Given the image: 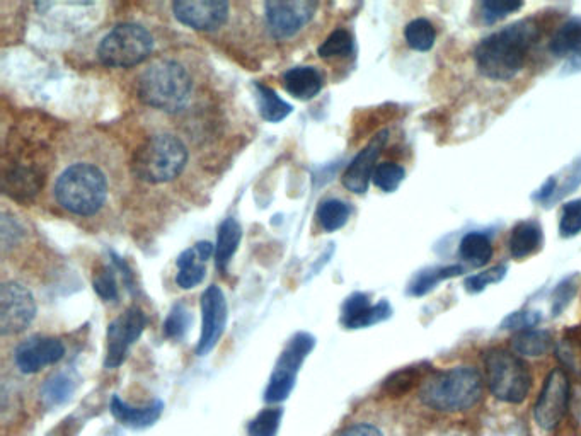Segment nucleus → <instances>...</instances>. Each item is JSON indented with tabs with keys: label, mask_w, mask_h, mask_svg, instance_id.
I'll list each match as a JSON object with an SVG mask.
<instances>
[{
	"label": "nucleus",
	"mask_w": 581,
	"mask_h": 436,
	"mask_svg": "<svg viewBox=\"0 0 581 436\" xmlns=\"http://www.w3.org/2000/svg\"><path fill=\"white\" fill-rule=\"evenodd\" d=\"M116 178L101 152H77L53 178L52 196L58 207L75 217H96L110 203Z\"/></svg>",
	"instance_id": "f257e3e1"
},
{
	"label": "nucleus",
	"mask_w": 581,
	"mask_h": 436,
	"mask_svg": "<svg viewBox=\"0 0 581 436\" xmlns=\"http://www.w3.org/2000/svg\"><path fill=\"white\" fill-rule=\"evenodd\" d=\"M539 38L541 28L534 19H522L498 29L479 41L474 50L479 72L491 81H512L524 69L530 48Z\"/></svg>",
	"instance_id": "f03ea898"
},
{
	"label": "nucleus",
	"mask_w": 581,
	"mask_h": 436,
	"mask_svg": "<svg viewBox=\"0 0 581 436\" xmlns=\"http://www.w3.org/2000/svg\"><path fill=\"white\" fill-rule=\"evenodd\" d=\"M193 92V75L186 65L173 58L152 62L139 77L140 101L164 113H179L188 108Z\"/></svg>",
	"instance_id": "7ed1b4c3"
},
{
	"label": "nucleus",
	"mask_w": 581,
	"mask_h": 436,
	"mask_svg": "<svg viewBox=\"0 0 581 436\" xmlns=\"http://www.w3.org/2000/svg\"><path fill=\"white\" fill-rule=\"evenodd\" d=\"M484 380L478 368L454 367L432 372L420 387L426 408L442 413H459L474 408L483 399Z\"/></svg>",
	"instance_id": "20e7f679"
},
{
	"label": "nucleus",
	"mask_w": 581,
	"mask_h": 436,
	"mask_svg": "<svg viewBox=\"0 0 581 436\" xmlns=\"http://www.w3.org/2000/svg\"><path fill=\"white\" fill-rule=\"evenodd\" d=\"M190 152L174 133H157L139 145L133 154L132 174L149 184L169 183L188 166Z\"/></svg>",
	"instance_id": "39448f33"
},
{
	"label": "nucleus",
	"mask_w": 581,
	"mask_h": 436,
	"mask_svg": "<svg viewBox=\"0 0 581 436\" xmlns=\"http://www.w3.org/2000/svg\"><path fill=\"white\" fill-rule=\"evenodd\" d=\"M484 380L498 401L520 404L532 389V375L522 356L503 348H493L483 355Z\"/></svg>",
	"instance_id": "423d86ee"
},
{
	"label": "nucleus",
	"mask_w": 581,
	"mask_h": 436,
	"mask_svg": "<svg viewBox=\"0 0 581 436\" xmlns=\"http://www.w3.org/2000/svg\"><path fill=\"white\" fill-rule=\"evenodd\" d=\"M154 36L135 23L118 24L98 46L99 62L110 69H130L144 64L154 52Z\"/></svg>",
	"instance_id": "0eeeda50"
},
{
	"label": "nucleus",
	"mask_w": 581,
	"mask_h": 436,
	"mask_svg": "<svg viewBox=\"0 0 581 436\" xmlns=\"http://www.w3.org/2000/svg\"><path fill=\"white\" fill-rule=\"evenodd\" d=\"M316 345V339L311 334L297 333L294 338L288 341L287 348L283 350L282 356L278 358L277 367L271 373L270 382L266 387L265 401L271 404L282 402L290 396L294 389L297 372L307 355L311 353Z\"/></svg>",
	"instance_id": "6e6552de"
},
{
	"label": "nucleus",
	"mask_w": 581,
	"mask_h": 436,
	"mask_svg": "<svg viewBox=\"0 0 581 436\" xmlns=\"http://www.w3.org/2000/svg\"><path fill=\"white\" fill-rule=\"evenodd\" d=\"M266 28L271 38L288 41L299 35L316 16L317 2L312 0H271L265 6Z\"/></svg>",
	"instance_id": "1a4fd4ad"
},
{
	"label": "nucleus",
	"mask_w": 581,
	"mask_h": 436,
	"mask_svg": "<svg viewBox=\"0 0 581 436\" xmlns=\"http://www.w3.org/2000/svg\"><path fill=\"white\" fill-rule=\"evenodd\" d=\"M570 399L571 385L568 373L564 372L563 368H554L544 380L539 397L535 401V423L541 426L542 430H556L570 408Z\"/></svg>",
	"instance_id": "9d476101"
},
{
	"label": "nucleus",
	"mask_w": 581,
	"mask_h": 436,
	"mask_svg": "<svg viewBox=\"0 0 581 436\" xmlns=\"http://www.w3.org/2000/svg\"><path fill=\"white\" fill-rule=\"evenodd\" d=\"M36 317L35 295L24 283L4 282L0 287V334L14 336L26 331Z\"/></svg>",
	"instance_id": "9b49d317"
},
{
	"label": "nucleus",
	"mask_w": 581,
	"mask_h": 436,
	"mask_svg": "<svg viewBox=\"0 0 581 436\" xmlns=\"http://www.w3.org/2000/svg\"><path fill=\"white\" fill-rule=\"evenodd\" d=\"M147 326V317L144 310L133 305L123 314L116 317L108 326L106 333V356H104V368H118L127 360L128 351L132 348Z\"/></svg>",
	"instance_id": "f8f14e48"
},
{
	"label": "nucleus",
	"mask_w": 581,
	"mask_h": 436,
	"mask_svg": "<svg viewBox=\"0 0 581 436\" xmlns=\"http://www.w3.org/2000/svg\"><path fill=\"white\" fill-rule=\"evenodd\" d=\"M174 18L195 31H219L231 16V4L224 0H178L173 4Z\"/></svg>",
	"instance_id": "ddd939ff"
},
{
	"label": "nucleus",
	"mask_w": 581,
	"mask_h": 436,
	"mask_svg": "<svg viewBox=\"0 0 581 436\" xmlns=\"http://www.w3.org/2000/svg\"><path fill=\"white\" fill-rule=\"evenodd\" d=\"M227 317L229 309L224 292L217 285H210L202 295V333L196 355H208L217 346L227 326Z\"/></svg>",
	"instance_id": "4468645a"
},
{
	"label": "nucleus",
	"mask_w": 581,
	"mask_h": 436,
	"mask_svg": "<svg viewBox=\"0 0 581 436\" xmlns=\"http://www.w3.org/2000/svg\"><path fill=\"white\" fill-rule=\"evenodd\" d=\"M65 356V346L58 338L52 336H31L19 343L14 351V363L19 372H40L43 368L55 365Z\"/></svg>",
	"instance_id": "2eb2a0df"
},
{
	"label": "nucleus",
	"mask_w": 581,
	"mask_h": 436,
	"mask_svg": "<svg viewBox=\"0 0 581 436\" xmlns=\"http://www.w3.org/2000/svg\"><path fill=\"white\" fill-rule=\"evenodd\" d=\"M389 132L377 133L370 144L365 149L358 152L357 157L350 162V166L346 167L345 174L341 178V183L346 190L355 193V195H365L369 191V184L374 176L375 164L379 155L382 154V149L386 147Z\"/></svg>",
	"instance_id": "dca6fc26"
},
{
	"label": "nucleus",
	"mask_w": 581,
	"mask_h": 436,
	"mask_svg": "<svg viewBox=\"0 0 581 436\" xmlns=\"http://www.w3.org/2000/svg\"><path fill=\"white\" fill-rule=\"evenodd\" d=\"M392 316V307L389 302L382 300L379 304H370L369 295L353 293L343 304L341 309V324L346 329H363L375 326Z\"/></svg>",
	"instance_id": "f3484780"
},
{
	"label": "nucleus",
	"mask_w": 581,
	"mask_h": 436,
	"mask_svg": "<svg viewBox=\"0 0 581 436\" xmlns=\"http://www.w3.org/2000/svg\"><path fill=\"white\" fill-rule=\"evenodd\" d=\"M212 256H215V246L210 241L196 242L195 246L179 254L176 259L178 287L183 290L198 287L207 276V261Z\"/></svg>",
	"instance_id": "a211bd4d"
},
{
	"label": "nucleus",
	"mask_w": 581,
	"mask_h": 436,
	"mask_svg": "<svg viewBox=\"0 0 581 436\" xmlns=\"http://www.w3.org/2000/svg\"><path fill=\"white\" fill-rule=\"evenodd\" d=\"M43 184V174L31 166L14 164L6 167L2 174V191L12 200H31L36 193L41 190Z\"/></svg>",
	"instance_id": "6ab92c4d"
},
{
	"label": "nucleus",
	"mask_w": 581,
	"mask_h": 436,
	"mask_svg": "<svg viewBox=\"0 0 581 436\" xmlns=\"http://www.w3.org/2000/svg\"><path fill=\"white\" fill-rule=\"evenodd\" d=\"M285 91L300 101H311L319 92L323 91L324 77L316 67L302 65L287 70L282 77Z\"/></svg>",
	"instance_id": "aec40b11"
},
{
	"label": "nucleus",
	"mask_w": 581,
	"mask_h": 436,
	"mask_svg": "<svg viewBox=\"0 0 581 436\" xmlns=\"http://www.w3.org/2000/svg\"><path fill=\"white\" fill-rule=\"evenodd\" d=\"M432 365L430 363L421 362L416 363V365H409V367L401 368L397 372L391 373L384 384H382V392L384 396L392 397H403L409 392L416 389L418 385L425 382L426 377L432 373Z\"/></svg>",
	"instance_id": "412c9836"
},
{
	"label": "nucleus",
	"mask_w": 581,
	"mask_h": 436,
	"mask_svg": "<svg viewBox=\"0 0 581 436\" xmlns=\"http://www.w3.org/2000/svg\"><path fill=\"white\" fill-rule=\"evenodd\" d=\"M544 242V234L539 222L524 220L518 222L508 237V253L513 259H525L537 253Z\"/></svg>",
	"instance_id": "4be33fe9"
},
{
	"label": "nucleus",
	"mask_w": 581,
	"mask_h": 436,
	"mask_svg": "<svg viewBox=\"0 0 581 436\" xmlns=\"http://www.w3.org/2000/svg\"><path fill=\"white\" fill-rule=\"evenodd\" d=\"M164 404L161 401L147 404L144 408H135L128 402L121 401L120 397L115 396L111 399L110 411L121 425L130 426V428H147L154 425L157 419L161 418Z\"/></svg>",
	"instance_id": "5701e85b"
},
{
	"label": "nucleus",
	"mask_w": 581,
	"mask_h": 436,
	"mask_svg": "<svg viewBox=\"0 0 581 436\" xmlns=\"http://www.w3.org/2000/svg\"><path fill=\"white\" fill-rule=\"evenodd\" d=\"M242 229L236 218H225L217 232V244H215V263L220 271H227V266L237 253V247L241 244Z\"/></svg>",
	"instance_id": "b1692460"
},
{
	"label": "nucleus",
	"mask_w": 581,
	"mask_h": 436,
	"mask_svg": "<svg viewBox=\"0 0 581 436\" xmlns=\"http://www.w3.org/2000/svg\"><path fill=\"white\" fill-rule=\"evenodd\" d=\"M554 348L553 334L544 329H529L512 338V351L522 358L544 356Z\"/></svg>",
	"instance_id": "393cba45"
},
{
	"label": "nucleus",
	"mask_w": 581,
	"mask_h": 436,
	"mask_svg": "<svg viewBox=\"0 0 581 436\" xmlns=\"http://www.w3.org/2000/svg\"><path fill=\"white\" fill-rule=\"evenodd\" d=\"M554 57H576L581 53V18H571L561 24L549 43Z\"/></svg>",
	"instance_id": "a878e982"
},
{
	"label": "nucleus",
	"mask_w": 581,
	"mask_h": 436,
	"mask_svg": "<svg viewBox=\"0 0 581 436\" xmlns=\"http://www.w3.org/2000/svg\"><path fill=\"white\" fill-rule=\"evenodd\" d=\"M464 273V268L459 264H452V266H438V268H428L418 273L413 278V282L409 283L408 292L413 297H423L428 292H432L433 288H437L438 283L450 280L454 276H459Z\"/></svg>",
	"instance_id": "bb28decb"
},
{
	"label": "nucleus",
	"mask_w": 581,
	"mask_h": 436,
	"mask_svg": "<svg viewBox=\"0 0 581 436\" xmlns=\"http://www.w3.org/2000/svg\"><path fill=\"white\" fill-rule=\"evenodd\" d=\"M254 87L258 92L259 113H261L263 120L270 121V123H280L292 113V109H294L292 104L283 101L273 89L261 84V82H256Z\"/></svg>",
	"instance_id": "cd10ccee"
},
{
	"label": "nucleus",
	"mask_w": 581,
	"mask_h": 436,
	"mask_svg": "<svg viewBox=\"0 0 581 436\" xmlns=\"http://www.w3.org/2000/svg\"><path fill=\"white\" fill-rule=\"evenodd\" d=\"M459 253H461L462 259H466L471 266L481 268L493 258V244H491L486 234L469 232V234L462 237Z\"/></svg>",
	"instance_id": "c85d7f7f"
},
{
	"label": "nucleus",
	"mask_w": 581,
	"mask_h": 436,
	"mask_svg": "<svg viewBox=\"0 0 581 436\" xmlns=\"http://www.w3.org/2000/svg\"><path fill=\"white\" fill-rule=\"evenodd\" d=\"M350 217L351 207L343 200L329 198V200L321 201L317 207V222L326 232H336V230L343 229Z\"/></svg>",
	"instance_id": "c756f323"
},
{
	"label": "nucleus",
	"mask_w": 581,
	"mask_h": 436,
	"mask_svg": "<svg viewBox=\"0 0 581 436\" xmlns=\"http://www.w3.org/2000/svg\"><path fill=\"white\" fill-rule=\"evenodd\" d=\"M75 380L70 377L69 373H55L50 379L45 380L41 387V402L47 408H55L64 402L69 401L75 391Z\"/></svg>",
	"instance_id": "7c9ffc66"
},
{
	"label": "nucleus",
	"mask_w": 581,
	"mask_h": 436,
	"mask_svg": "<svg viewBox=\"0 0 581 436\" xmlns=\"http://www.w3.org/2000/svg\"><path fill=\"white\" fill-rule=\"evenodd\" d=\"M404 38L409 48H413L416 52H428L437 41V29L428 19L418 18L406 26Z\"/></svg>",
	"instance_id": "2f4dec72"
},
{
	"label": "nucleus",
	"mask_w": 581,
	"mask_h": 436,
	"mask_svg": "<svg viewBox=\"0 0 581 436\" xmlns=\"http://www.w3.org/2000/svg\"><path fill=\"white\" fill-rule=\"evenodd\" d=\"M355 52V40L350 31L346 29H336L323 41V45L317 48V55L326 60L331 58L350 57Z\"/></svg>",
	"instance_id": "473e14b6"
},
{
	"label": "nucleus",
	"mask_w": 581,
	"mask_h": 436,
	"mask_svg": "<svg viewBox=\"0 0 581 436\" xmlns=\"http://www.w3.org/2000/svg\"><path fill=\"white\" fill-rule=\"evenodd\" d=\"M406 176L403 166L396 162H382L375 167L372 183L384 193H394L401 186Z\"/></svg>",
	"instance_id": "72a5a7b5"
},
{
	"label": "nucleus",
	"mask_w": 581,
	"mask_h": 436,
	"mask_svg": "<svg viewBox=\"0 0 581 436\" xmlns=\"http://www.w3.org/2000/svg\"><path fill=\"white\" fill-rule=\"evenodd\" d=\"M191 324H193V316L190 310L186 309L183 304L174 305L171 312L167 314L166 321H164V336L169 339H183L188 333Z\"/></svg>",
	"instance_id": "f704fd0d"
},
{
	"label": "nucleus",
	"mask_w": 581,
	"mask_h": 436,
	"mask_svg": "<svg viewBox=\"0 0 581 436\" xmlns=\"http://www.w3.org/2000/svg\"><path fill=\"white\" fill-rule=\"evenodd\" d=\"M283 411L280 408H266L249 423V435L251 436H275L280 423H282Z\"/></svg>",
	"instance_id": "c9c22d12"
},
{
	"label": "nucleus",
	"mask_w": 581,
	"mask_h": 436,
	"mask_svg": "<svg viewBox=\"0 0 581 436\" xmlns=\"http://www.w3.org/2000/svg\"><path fill=\"white\" fill-rule=\"evenodd\" d=\"M522 7L524 4L515 0H484L481 2V18L484 23L493 24L508 18L513 12L520 11Z\"/></svg>",
	"instance_id": "e433bc0d"
},
{
	"label": "nucleus",
	"mask_w": 581,
	"mask_h": 436,
	"mask_svg": "<svg viewBox=\"0 0 581 436\" xmlns=\"http://www.w3.org/2000/svg\"><path fill=\"white\" fill-rule=\"evenodd\" d=\"M581 232V200L568 201L561 212L559 234L564 239L578 236Z\"/></svg>",
	"instance_id": "4c0bfd02"
},
{
	"label": "nucleus",
	"mask_w": 581,
	"mask_h": 436,
	"mask_svg": "<svg viewBox=\"0 0 581 436\" xmlns=\"http://www.w3.org/2000/svg\"><path fill=\"white\" fill-rule=\"evenodd\" d=\"M507 271L505 264H498V266H493L489 270H484L483 273L469 276L466 280V290L471 293L483 292L489 285L500 283L507 276Z\"/></svg>",
	"instance_id": "58836bf2"
},
{
	"label": "nucleus",
	"mask_w": 581,
	"mask_h": 436,
	"mask_svg": "<svg viewBox=\"0 0 581 436\" xmlns=\"http://www.w3.org/2000/svg\"><path fill=\"white\" fill-rule=\"evenodd\" d=\"M94 292L106 302H115L118 299V285H116L115 273L110 266H101L94 275Z\"/></svg>",
	"instance_id": "ea45409f"
},
{
	"label": "nucleus",
	"mask_w": 581,
	"mask_h": 436,
	"mask_svg": "<svg viewBox=\"0 0 581 436\" xmlns=\"http://www.w3.org/2000/svg\"><path fill=\"white\" fill-rule=\"evenodd\" d=\"M576 290H578V275L570 276L559 283L553 293V305H551L553 316H559L570 305L576 295Z\"/></svg>",
	"instance_id": "a19ab883"
},
{
	"label": "nucleus",
	"mask_w": 581,
	"mask_h": 436,
	"mask_svg": "<svg viewBox=\"0 0 581 436\" xmlns=\"http://www.w3.org/2000/svg\"><path fill=\"white\" fill-rule=\"evenodd\" d=\"M541 321V314H537V312H513L505 321L501 322V329L522 333V331L534 329Z\"/></svg>",
	"instance_id": "79ce46f5"
},
{
	"label": "nucleus",
	"mask_w": 581,
	"mask_h": 436,
	"mask_svg": "<svg viewBox=\"0 0 581 436\" xmlns=\"http://www.w3.org/2000/svg\"><path fill=\"white\" fill-rule=\"evenodd\" d=\"M0 236H2V251L6 253L7 249L16 246L24 236V229L14 220L9 213H2V227H0Z\"/></svg>",
	"instance_id": "37998d69"
},
{
	"label": "nucleus",
	"mask_w": 581,
	"mask_h": 436,
	"mask_svg": "<svg viewBox=\"0 0 581 436\" xmlns=\"http://www.w3.org/2000/svg\"><path fill=\"white\" fill-rule=\"evenodd\" d=\"M338 436H384L382 431L377 426L369 425V423H357L351 425L346 430L341 431Z\"/></svg>",
	"instance_id": "c03bdc74"
},
{
	"label": "nucleus",
	"mask_w": 581,
	"mask_h": 436,
	"mask_svg": "<svg viewBox=\"0 0 581 436\" xmlns=\"http://www.w3.org/2000/svg\"><path fill=\"white\" fill-rule=\"evenodd\" d=\"M556 186H558V181H556V179L554 178L549 179V181H547V183L544 184V186H542L541 190H539V193H537V195L534 196V200L537 201L553 200V195L554 191H556Z\"/></svg>",
	"instance_id": "a18cd8bd"
},
{
	"label": "nucleus",
	"mask_w": 581,
	"mask_h": 436,
	"mask_svg": "<svg viewBox=\"0 0 581 436\" xmlns=\"http://www.w3.org/2000/svg\"><path fill=\"white\" fill-rule=\"evenodd\" d=\"M564 72H566V74H576V72H581V53L580 55H576V57L568 60V64L564 65Z\"/></svg>",
	"instance_id": "49530a36"
},
{
	"label": "nucleus",
	"mask_w": 581,
	"mask_h": 436,
	"mask_svg": "<svg viewBox=\"0 0 581 436\" xmlns=\"http://www.w3.org/2000/svg\"><path fill=\"white\" fill-rule=\"evenodd\" d=\"M564 339H568V341L581 348V324L580 326L571 327L570 331L564 334Z\"/></svg>",
	"instance_id": "de8ad7c7"
}]
</instances>
